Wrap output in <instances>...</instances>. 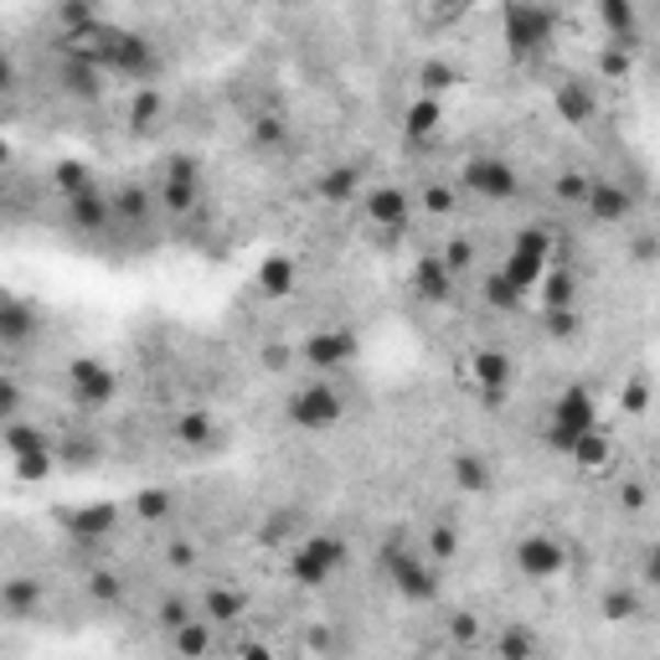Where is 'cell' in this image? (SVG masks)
I'll return each instance as SVG.
<instances>
[{
  "mask_svg": "<svg viewBox=\"0 0 660 660\" xmlns=\"http://www.w3.org/2000/svg\"><path fill=\"white\" fill-rule=\"evenodd\" d=\"M346 558H351L346 537H336V532H315V537H305V542L289 552V578H294L300 589H325V583L346 568Z\"/></svg>",
  "mask_w": 660,
  "mask_h": 660,
  "instance_id": "cell-3",
  "label": "cell"
},
{
  "mask_svg": "<svg viewBox=\"0 0 660 660\" xmlns=\"http://www.w3.org/2000/svg\"><path fill=\"white\" fill-rule=\"evenodd\" d=\"M449 629H455L459 645H470L474 640V614H455V619H449Z\"/></svg>",
  "mask_w": 660,
  "mask_h": 660,
  "instance_id": "cell-57",
  "label": "cell"
},
{
  "mask_svg": "<svg viewBox=\"0 0 660 660\" xmlns=\"http://www.w3.org/2000/svg\"><path fill=\"white\" fill-rule=\"evenodd\" d=\"M382 568H388L392 589L403 593L407 604H434L439 599V562L434 558H418V552H407L403 542H392L382 552Z\"/></svg>",
  "mask_w": 660,
  "mask_h": 660,
  "instance_id": "cell-4",
  "label": "cell"
},
{
  "mask_svg": "<svg viewBox=\"0 0 660 660\" xmlns=\"http://www.w3.org/2000/svg\"><path fill=\"white\" fill-rule=\"evenodd\" d=\"M155 202H160V212H166V217H187V212H197V206H202V181H170V176H160Z\"/></svg>",
  "mask_w": 660,
  "mask_h": 660,
  "instance_id": "cell-25",
  "label": "cell"
},
{
  "mask_svg": "<svg viewBox=\"0 0 660 660\" xmlns=\"http://www.w3.org/2000/svg\"><path fill=\"white\" fill-rule=\"evenodd\" d=\"M418 206H424L428 217H449V212H455V191H449V187H428L424 197H418Z\"/></svg>",
  "mask_w": 660,
  "mask_h": 660,
  "instance_id": "cell-54",
  "label": "cell"
},
{
  "mask_svg": "<svg viewBox=\"0 0 660 660\" xmlns=\"http://www.w3.org/2000/svg\"><path fill=\"white\" fill-rule=\"evenodd\" d=\"M119 526V506H109V501H99V506H83L68 516V532L78 537V542H103V537H114Z\"/></svg>",
  "mask_w": 660,
  "mask_h": 660,
  "instance_id": "cell-22",
  "label": "cell"
},
{
  "mask_svg": "<svg viewBox=\"0 0 660 660\" xmlns=\"http://www.w3.org/2000/svg\"><path fill=\"white\" fill-rule=\"evenodd\" d=\"M552 32H558V21H552V11H547L542 0H506V11H501V36H506V52L516 63L547 52Z\"/></svg>",
  "mask_w": 660,
  "mask_h": 660,
  "instance_id": "cell-1",
  "label": "cell"
},
{
  "mask_svg": "<svg viewBox=\"0 0 660 660\" xmlns=\"http://www.w3.org/2000/svg\"><path fill=\"white\" fill-rule=\"evenodd\" d=\"M428 558H434V562L459 558V526H449V522L428 526Z\"/></svg>",
  "mask_w": 660,
  "mask_h": 660,
  "instance_id": "cell-42",
  "label": "cell"
},
{
  "mask_svg": "<svg viewBox=\"0 0 660 660\" xmlns=\"http://www.w3.org/2000/svg\"><path fill=\"white\" fill-rule=\"evenodd\" d=\"M36 331H42V315H36L26 300L5 294V305H0V340H5V346H26Z\"/></svg>",
  "mask_w": 660,
  "mask_h": 660,
  "instance_id": "cell-20",
  "label": "cell"
},
{
  "mask_svg": "<svg viewBox=\"0 0 660 660\" xmlns=\"http://www.w3.org/2000/svg\"><path fill=\"white\" fill-rule=\"evenodd\" d=\"M57 455L68 459V465H78V470H93V465H99V444L93 439H68V444H57Z\"/></svg>",
  "mask_w": 660,
  "mask_h": 660,
  "instance_id": "cell-50",
  "label": "cell"
},
{
  "mask_svg": "<svg viewBox=\"0 0 660 660\" xmlns=\"http://www.w3.org/2000/svg\"><path fill=\"white\" fill-rule=\"evenodd\" d=\"M449 480L459 495H485L495 485V465L480 449H455L449 455Z\"/></svg>",
  "mask_w": 660,
  "mask_h": 660,
  "instance_id": "cell-14",
  "label": "cell"
},
{
  "mask_svg": "<svg viewBox=\"0 0 660 660\" xmlns=\"http://www.w3.org/2000/svg\"><path fill=\"white\" fill-rule=\"evenodd\" d=\"M470 377L480 382V392H485L491 403H501V398H506V388H511V377H516V361H511L506 351H495V346H485V351H474Z\"/></svg>",
  "mask_w": 660,
  "mask_h": 660,
  "instance_id": "cell-15",
  "label": "cell"
},
{
  "mask_svg": "<svg viewBox=\"0 0 660 660\" xmlns=\"http://www.w3.org/2000/svg\"><path fill=\"white\" fill-rule=\"evenodd\" d=\"M449 88H459V68H455V63H444V57H428L424 68H418V93L444 99Z\"/></svg>",
  "mask_w": 660,
  "mask_h": 660,
  "instance_id": "cell-31",
  "label": "cell"
},
{
  "mask_svg": "<svg viewBox=\"0 0 660 660\" xmlns=\"http://www.w3.org/2000/svg\"><path fill=\"white\" fill-rule=\"evenodd\" d=\"M155 68H160V57H155V47L139 32H109L103 36V72H114V78H124V83H135V78H150Z\"/></svg>",
  "mask_w": 660,
  "mask_h": 660,
  "instance_id": "cell-7",
  "label": "cell"
},
{
  "mask_svg": "<svg viewBox=\"0 0 660 660\" xmlns=\"http://www.w3.org/2000/svg\"><path fill=\"white\" fill-rule=\"evenodd\" d=\"M578 331H583V315H578V305L547 310V336H552V340H573Z\"/></svg>",
  "mask_w": 660,
  "mask_h": 660,
  "instance_id": "cell-48",
  "label": "cell"
},
{
  "mask_svg": "<svg viewBox=\"0 0 660 660\" xmlns=\"http://www.w3.org/2000/svg\"><path fill=\"white\" fill-rule=\"evenodd\" d=\"M150 206H160V202H155L145 187H124L114 197V217L119 222H145V217H150Z\"/></svg>",
  "mask_w": 660,
  "mask_h": 660,
  "instance_id": "cell-36",
  "label": "cell"
},
{
  "mask_svg": "<svg viewBox=\"0 0 660 660\" xmlns=\"http://www.w3.org/2000/svg\"><path fill=\"white\" fill-rule=\"evenodd\" d=\"M547 264H552V233L547 227H522V233L511 237V254L501 269H506V279L522 294H532V289H542Z\"/></svg>",
  "mask_w": 660,
  "mask_h": 660,
  "instance_id": "cell-5",
  "label": "cell"
},
{
  "mask_svg": "<svg viewBox=\"0 0 660 660\" xmlns=\"http://www.w3.org/2000/svg\"><path fill=\"white\" fill-rule=\"evenodd\" d=\"M21 413V388H16V377H0V418L11 424Z\"/></svg>",
  "mask_w": 660,
  "mask_h": 660,
  "instance_id": "cell-55",
  "label": "cell"
},
{
  "mask_svg": "<svg viewBox=\"0 0 660 660\" xmlns=\"http://www.w3.org/2000/svg\"><path fill=\"white\" fill-rule=\"evenodd\" d=\"M656 83H660V57H656Z\"/></svg>",
  "mask_w": 660,
  "mask_h": 660,
  "instance_id": "cell-61",
  "label": "cell"
},
{
  "mask_svg": "<svg viewBox=\"0 0 660 660\" xmlns=\"http://www.w3.org/2000/svg\"><path fill=\"white\" fill-rule=\"evenodd\" d=\"M88 593H93L99 604H119V599H124V578H114V573H93V578H88Z\"/></svg>",
  "mask_w": 660,
  "mask_h": 660,
  "instance_id": "cell-52",
  "label": "cell"
},
{
  "mask_svg": "<svg viewBox=\"0 0 660 660\" xmlns=\"http://www.w3.org/2000/svg\"><path fill=\"white\" fill-rule=\"evenodd\" d=\"M589 191H593V181L583 170H562L558 176V202L562 206H589Z\"/></svg>",
  "mask_w": 660,
  "mask_h": 660,
  "instance_id": "cell-46",
  "label": "cell"
},
{
  "mask_svg": "<svg viewBox=\"0 0 660 660\" xmlns=\"http://www.w3.org/2000/svg\"><path fill=\"white\" fill-rule=\"evenodd\" d=\"M135 516H139V522H170V516H176V495L160 491V485L139 491L135 495Z\"/></svg>",
  "mask_w": 660,
  "mask_h": 660,
  "instance_id": "cell-38",
  "label": "cell"
},
{
  "mask_svg": "<svg viewBox=\"0 0 660 660\" xmlns=\"http://www.w3.org/2000/svg\"><path fill=\"white\" fill-rule=\"evenodd\" d=\"M635 258H640V264H656L660 243H656V237H635Z\"/></svg>",
  "mask_w": 660,
  "mask_h": 660,
  "instance_id": "cell-58",
  "label": "cell"
},
{
  "mask_svg": "<svg viewBox=\"0 0 660 660\" xmlns=\"http://www.w3.org/2000/svg\"><path fill=\"white\" fill-rule=\"evenodd\" d=\"M68 388L78 407H109L119 398V377L103 367L99 356H78L68 367Z\"/></svg>",
  "mask_w": 660,
  "mask_h": 660,
  "instance_id": "cell-10",
  "label": "cell"
},
{
  "mask_svg": "<svg viewBox=\"0 0 660 660\" xmlns=\"http://www.w3.org/2000/svg\"><path fill=\"white\" fill-rule=\"evenodd\" d=\"M160 176H170V181H202V160L187 150H176L160 160Z\"/></svg>",
  "mask_w": 660,
  "mask_h": 660,
  "instance_id": "cell-49",
  "label": "cell"
},
{
  "mask_svg": "<svg viewBox=\"0 0 660 660\" xmlns=\"http://www.w3.org/2000/svg\"><path fill=\"white\" fill-rule=\"evenodd\" d=\"M68 222L78 227V233L93 237L114 222V202H109L99 187H88V191H78V197H68Z\"/></svg>",
  "mask_w": 660,
  "mask_h": 660,
  "instance_id": "cell-18",
  "label": "cell"
},
{
  "mask_svg": "<svg viewBox=\"0 0 660 660\" xmlns=\"http://www.w3.org/2000/svg\"><path fill=\"white\" fill-rule=\"evenodd\" d=\"M361 212H367V222H372V227H388V233H398V227H407V222H413V197H407L403 187H372L367 197H361Z\"/></svg>",
  "mask_w": 660,
  "mask_h": 660,
  "instance_id": "cell-11",
  "label": "cell"
},
{
  "mask_svg": "<svg viewBox=\"0 0 660 660\" xmlns=\"http://www.w3.org/2000/svg\"><path fill=\"white\" fill-rule=\"evenodd\" d=\"M568 459H578L583 470H604L614 459V444H609V434L604 428H589V434H578V444H573V455Z\"/></svg>",
  "mask_w": 660,
  "mask_h": 660,
  "instance_id": "cell-30",
  "label": "cell"
},
{
  "mask_svg": "<svg viewBox=\"0 0 660 660\" xmlns=\"http://www.w3.org/2000/svg\"><path fill=\"white\" fill-rule=\"evenodd\" d=\"M511 562H516V573L526 583H552L568 568V547L552 532H526L522 542H516V552H511Z\"/></svg>",
  "mask_w": 660,
  "mask_h": 660,
  "instance_id": "cell-8",
  "label": "cell"
},
{
  "mask_svg": "<svg viewBox=\"0 0 660 660\" xmlns=\"http://www.w3.org/2000/svg\"><path fill=\"white\" fill-rule=\"evenodd\" d=\"M99 63H83V57H68V68H63V88H68L72 99H83V103H93L103 93V83H99Z\"/></svg>",
  "mask_w": 660,
  "mask_h": 660,
  "instance_id": "cell-28",
  "label": "cell"
},
{
  "mask_svg": "<svg viewBox=\"0 0 660 660\" xmlns=\"http://www.w3.org/2000/svg\"><path fill=\"white\" fill-rule=\"evenodd\" d=\"M547 424L558 428H573V434H589V428H599V403H593L589 388H562L558 403H552V413H547Z\"/></svg>",
  "mask_w": 660,
  "mask_h": 660,
  "instance_id": "cell-12",
  "label": "cell"
},
{
  "mask_svg": "<svg viewBox=\"0 0 660 660\" xmlns=\"http://www.w3.org/2000/svg\"><path fill=\"white\" fill-rule=\"evenodd\" d=\"M599 227H619V222L635 212V191L629 187H619V181H593V191H589V206H583Z\"/></svg>",
  "mask_w": 660,
  "mask_h": 660,
  "instance_id": "cell-13",
  "label": "cell"
},
{
  "mask_svg": "<svg viewBox=\"0 0 660 660\" xmlns=\"http://www.w3.org/2000/svg\"><path fill=\"white\" fill-rule=\"evenodd\" d=\"M656 449H660V439H656Z\"/></svg>",
  "mask_w": 660,
  "mask_h": 660,
  "instance_id": "cell-62",
  "label": "cell"
},
{
  "mask_svg": "<svg viewBox=\"0 0 660 660\" xmlns=\"http://www.w3.org/2000/svg\"><path fill=\"white\" fill-rule=\"evenodd\" d=\"M439 258H444V264H449L455 273H465V269L474 264V243H470V237H455V243H444Z\"/></svg>",
  "mask_w": 660,
  "mask_h": 660,
  "instance_id": "cell-53",
  "label": "cell"
},
{
  "mask_svg": "<svg viewBox=\"0 0 660 660\" xmlns=\"http://www.w3.org/2000/svg\"><path fill=\"white\" fill-rule=\"evenodd\" d=\"M356 351H361V340H356V331H346V325L310 331V340L300 346V356H305L310 372H346V367L356 361Z\"/></svg>",
  "mask_w": 660,
  "mask_h": 660,
  "instance_id": "cell-9",
  "label": "cell"
},
{
  "mask_svg": "<svg viewBox=\"0 0 660 660\" xmlns=\"http://www.w3.org/2000/svg\"><path fill=\"white\" fill-rule=\"evenodd\" d=\"M552 109H558L562 124H593L599 119V93H593L589 83H558V93H552Z\"/></svg>",
  "mask_w": 660,
  "mask_h": 660,
  "instance_id": "cell-19",
  "label": "cell"
},
{
  "mask_svg": "<svg viewBox=\"0 0 660 660\" xmlns=\"http://www.w3.org/2000/svg\"><path fill=\"white\" fill-rule=\"evenodd\" d=\"M599 614H604L609 625H629V619H640V593L635 589H609L604 593V604H599Z\"/></svg>",
  "mask_w": 660,
  "mask_h": 660,
  "instance_id": "cell-34",
  "label": "cell"
},
{
  "mask_svg": "<svg viewBox=\"0 0 660 660\" xmlns=\"http://www.w3.org/2000/svg\"><path fill=\"white\" fill-rule=\"evenodd\" d=\"M645 501H650V495H645L640 480H625V485H619V506L625 511H645Z\"/></svg>",
  "mask_w": 660,
  "mask_h": 660,
  "instance_id": "cell-56",
  "label": "cell"
},
{
  "mask_svg": "<svg viewBox=\"0 0 660 660\" xmlns=\"http://www.w3.org/2000/svg\"><path fill=\"white\" fill-rule=\"evenodd\" d=\"M284 418L294 428H305V434H325V428H336L346 418V392L331 388V377H315L305 388H294L284 398Z\"/></svg>",
  "mask_w": 660,
  "mask_h": 660,
  "instance_id": "cell-2",
  "label": "cell"
},
{
  "mask_svg": "<svg viewBox=\"0 0 660 660\" xmlns=\"http://www.w3.org/2000/svg\"><path fill=\"white\" fill-rule=\"evenodd\" d=\"M629 72H635V57H629V47L609 42V47L599 52V83H625Z\"/></svg>",
  "mask_w": 660,
  "mask_h": 660,
  "instance_id": "cell-39",
  "label": "cell"
},
{
  "mask_svg": "<svg viewBox=\"0 0 660 660\" xmlns=\"http://www.w3.org/2000/svg\"><path fill=\"white\" fill-rule=\"evenodd\" d=\"M248 139H254L258 150H284V145H289V124L279 114H264V119H254Z\"/></svg>",
  "mask_w": 660,
  "mask_h": 660,
  "instance_id": "cell-40",
  "label": "cell"
},
{
  "mask_svg": "<svg viewBox=\"0 0 660 660\" xmlns=\"http://www.w3.org/2000/svg\"><path fill=\"white\" fill-rule=\"evenodd\" d=\"M444 124V99H434V93H418V99L403 109V130L407 139H428L434 130Z\"/></svg>",
  "mask_w": 660,
  "mask_h": 660,
  "instance_id": "cell-26",
  "label": "cell"
},
{
  "mask_svg": "<svg viewBox=\"0 0 660 660\" xmlns=\"http://www.w3.org/2000/svg\"><path fill=\"white\" fill-rule=\"evenodd\" d=\"M170 645H176L181 656H206V650L217 645V640H212V619H206V614H197L191 625H181L176 635H170Z\"/></svg>",
  "mask_w": 660,
  "mask_h": 660,
  "instance_id": "cell-33",
  "label": "cell"
},
{
  "mask_svg": "<svg viewBox=\"0 0 660 660\" xmlns=\"http://www.w3.org/2000/svg\"><path fill=\"white\" fill-rule=\"evenodd\" d=\"M537 650H542V640L526 635V629H506V635L495 640V656L501 660H526V656H537Z\"/></svg>",
  "mask_w": 660,
  "mask_h": 660,
  "instance_id": "cell-43",
  "label": "cell"
},
{
  "mask_svg": "<svg viewBox=\"0 0 660 660\" xmlns=\"http://www.w3.org/2000/svg\"><path fill=\"white\" fill-rule=\"evenodd\" d=\"M202 614L212 625H237L243 614H248V593L243 589H227V583H212L202 599Z\"/></svg>",
  "mask_w": 660,
  "mask_h": 660,
  "instance_id": "cell-24",
  "label": "cell"
},
{
  "mask_svg": "<svg viewBox=\"0 0 660 660\" xmlns=\"http://www.w3.org/2000/svg\"><path fill=\"white\" fill-rule=\"evenodd\" d=\"M5 449H11V459H21V455H47V449H57V444L42 434V428H26V424H5Z\"/></svg>",
  "mask_w": 660,
  "mask_h": 660,
  "instance_id": "cell-32",
  "label": "cell"
},
{
  "mask_svg": "<svg viewBox=\"0 0 660 660\" xmlns=\"http://www.w3.org/2000/svg\"><path fill=\"white\" fill-rule=\"evenodd\" d=\"M645 583H650V589H660V547H650V552H645Z\"/></svg>",
  "mask_w": 660,
  "mask_h": 660,
  "instance_id": "cell-59",
  "label": "cell"
},
{
  "mask_svg": "<svg viewBox=\"0 0 660 660\" xmlns=\"http://www.w3.org/2000/svg\"><path fill=\"white\" fill-rule=\"evenodd\" d=\"M455 279L459 273L444 264V258H418L413 264V294L424 300V305H449L455 300Z\"/></svg>",
  "mask_w": 660,
  "mask_h": 660,
  "instance_id": "cell-16",
  "label": "cell"
},
{
  "mask_svg": "<svg viewBox=\"0 0 660 660\" xmlns=\"http://www.w3.org/2000/svg\"><path fill=\"white\" fill-rule=\"evenodd\" d=\"M155 619H160V629H166V635H176V629L191 625L197 614H191V604L181 599V593H170V599H160V609H155Z\"/></svg>",
  "mask_w": 660,
  "mask_h": 660,
  "instance_id": "cell-47",
  "label": "cell"
},
{
  "mask_svg": "<svg viewBox=\"0 0 660 660\" xmlns=\"http://www.w3.org/2000/svg\"><path fill=\"white\" fill-rule=\"evenodd\" d=\"M593 11L604 21L609 42H619L629 52L640 47V11H635V0H593Z\"/></svg>",
  "mask_w": 660,
  "mask_h": 660,
  "instance_id": "cell-17",
  "label": "cell"
},
{
  "mask_svg": "<svg viewBox=\"0 0 660 660\" xmlns=\"http://www.w3.org/2000/svg\"><path fill=\"white\" fill-rule=\"evenodd\" d=\"M52 181H57V191H63V197H78V191L93 187V176H88L83 160H63V166L52 170Z\"/></svg>",
  "mask_w": 660,
  "mask_h": 660,
  "instance_id": "cell-44",
  "label": "cell"
},
{
  "mask_svg": "<svg viewBox=\"0 0 660 660\" xmlns=\"http://www.w3.org/2000/svg\"><path fill=\"white\" fill-rule=\"evenodd\" d=\"M160 114H166V99H160L155 88H145V93H139V99L130 103V130H150V124H155Z\"/></svg>",
  "mask_w": 660,
  "mask_h": 660,
  "instance_id": "cell-45",
  "label": "cell"
},
{
  "mask_svg": "<svg viewBox=\"0 0 660 660\" xmlns=\"http://www.w3.org/2000/svg\"><path fill=\"white\" fill-rule=\"evenodd\" d=\"M542 300H547V310L578 305V279H573L568 269H547V279H542Z\"/></svg>",
  "mask_w": 660,
  "mask_h": 660,
  "instance_id": "cell-37",
  "label": "cell"
},
{
  "mask_svg": "<svg viewBox=\"0 0 660 660\" xmlns=\"http://www.w3.org/2000/svg\"><path fill=\"white\" fill-rule=\"evenodd\" d=\"M315 191H321L331 206H340V202H351L356 191H361V170L356 166H331V170H321V181H315Z\"/></svg>",
  "mask_w": 660,
  "mask_h": 660,
  "instance_id": "cell-27",
  "label": "cell"
},
{
  "mask_svg": "<svg viewBox=\"0 0 660 660\" xmlns=\"http://www.w3.org/2000/svg\"><path fill=\"white\" fill-rule=\"evenodd\" d=\"M264 367H269V372H284V367H289V351H284V346H269V351H264Z\"/></svg>",
  "mask_w": 660,
  "mask_h": 660,
  "instance_id": "cell-60",
  "label": "cell"
},
{
  "mask_svg": "<svg viewBox=\"0 0 660 660\" xmlns=\"http://www.w3.org/2000/svg\"><path fill=\"white\" fill-rule=\"evenodd\" d=\"M480 294H485V305H491V310H516V305L526 300L522 289H516V284L506 279V269L485 273V284H480Z\"/></svg>",
  "mask_w": 660,
  "mask_h": 660,
  "instance_id": "cell-35",
  "label": "cell"
},
{
  "mask_svg": "<svg viewBox=\"0 0 660 660\" xmlns=\"http://www.w3.org/2000/svg\"><path fill=\"white\" fill-rule=\"evenodd\" d=\"M32 609H42V578H5L0 583V614L5 619H26Z\"/></svg>",
  "mask_w": 660,
  "mask_h": 660,
  "instance_id": "cell-23",
  "label": "cell"
},
{
  "mask_svg": "<svg viewBox=\"0 0 660 660\" xmlns=\"http://www.w3.org/2000/svg\"><path fill=\"white\" fill-rule=\"evenodd\" d=\"M176 439L187 444V449H206V444H217V424H212V413L187 407V413L176 418Z\"/></svg>",
  "mask_w": 660,
  "mask_h": 660,
  "instance_id": "cell-29",
  "label": "cell"
},
{
  "mask_svg": "<svg viewBox=\"0 0 660 660\" xmlns=\"http://www.w3.org/2000/svg\"><path fill=\"white\" fill-rule=\"evenodd\" d=\"M294 284H300V264L289 254H269L258 264V294L264 300H284V294H294Z\"/></svg>",
  "mask_w": 660,
  "mask_h": 660,
  "instance_id": "cell-21",
  "label": "cell"
},
{
  "mask_svg": "<svg viewBox=\"0 0 660 660\" xmlns=\"http://www.w3.org/2000/svg\"><path fill=\"white\" fill-rule=\"evenodd\" d=\"M459 181H465V191H474L480 202H511L516 191H522V176H516V166H511L506 155H470L465 160V170H459Z\"/></svg>",
  "mask_w": 660,
  "mask_h": 660,
  "instance_id": "cell-6",
  "label": "cell"
},
{
  "mask_svg": "<svg viewBox=\"0 0 660 660\" xmlns=\"http://www.w3.org/2000/svg\"><path fill=\"white\" fill-rule=\"evenodd\" d=\"M63 32H83V26H99V0H63Z\"/></svg>",
  "mask_w": 660,
  "mask_h": 660,
  "instance_id": "cell-41",
  "label": "cell"
},
{
  "mask_svg": "<svg viewBox=\"0 0 660 660\" xmlns=\"http://www.w3.org/2000/svg\"><path fill=\"white\" fill-rule=\"evenodd\" d=\"M650 407V382L645 377H629L625 392H619V413H645Z\"/></svg>",
  "mask_w": 660,
  "mask_h": 660,
  "instance_id": "cell-51",
  "label": "cell"
}]
</instances>
